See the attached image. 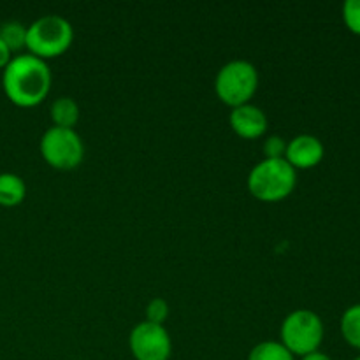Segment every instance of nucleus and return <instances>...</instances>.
<instances>
[{"label": "nucleus", "mask_w": 360, "mask_h": 360, "mask_svg": "<svg viewBox=\"0 0 360 360\" xmlns=\"http://www.w3.org/2000/svg\"><path fill=\"white\" fill-rule=\"evenodd\" d=\"M51 120L60 129H74L79 122V105L70 97H58L51 104Z\"/></svg>", "instance_id": "obj_11"}, {"label": "nucleus", "mask_w": 360, "mask_h": 360, "mask_svg": "<svg viewBox=\"0 0 360 360\" xmlns=\"http://www.w3.org/2000/svg\"><path fill=\"white\" fill-rule=\"evenodd\" d=\"M11 58H13V56H11V49L7 48L6 42L0 39V69H6V65L11 62Z\"/></svg>", "instance_id": "obj_18"}, {"label": "nucleus", "mask_w": 360, "mask_h": 360, "mask_svg": "<svg viewBox=\"0 0 360 360\" xmlns=\"http://www.w3.org/2000/svg\"><path fill=\"white\" fill-rule=\"evenodd\" d=\"M25 195H27V186L20 176L13 174V172L0 174V206H18V204L23 202Z\"/></svg>", "instance_id": "obj_10"}, {"label": "nucleus", "mask_w": 360, "mask_h": 360, "mask_svg": "<svg viewBox=\"0 0 360 360\" xmlns=\"http://www.w3.org/2000/svg\"><path fill=\"white\" fill-rule=\"evenodd\" d=\"M341 334L352 348L360 350V304H354L341 316Z\"/></svg>", "instance_id": "obj_12"}, {"label": "nucleus", "mask_w": 360, "mask_h": 360, "mask_svg": "<svg viewBox=\"0 0 360 360\" xmlns=\"http://www.w3.org/2000/svg\"><path fill=\"white\" fill-rule=\"evenodd\" d=\"M323 144L319 137L309 136V134H301L294 137L290 143H287V151H285V160L297 171V169H311L322 162Z\"/></svg>", "instance_id": "obj_8"}, {"label": "nucleus", "mask_w": 360, "mask_h": 360, "mask_svg": "<svg viewBox=\"0 0 360 360\" xmlns=\"http://www.w3.org/2000/svg\"><path fill=\"white\" fill-rule=\"evenodd\" d=\"M2 86L7 98L20 108L41 104L51 88V70L44 60L30 55L11 58L2 74Z\"/></svg>", "instance_id": "obj_1"}, {"label": "nucleus", "mask_w": 360, "mask_h": 360, "mask_svg": "<svg viewBox=\"0 0 360 360\" xmlns=\"http://www.w3.org/2000/svg\"><path fill=\"white\" fill-rule=\"evenodd\" d=\"M355 360H360V355H359V357H357V359H355Z\"/></svg>", "instance_id": "obj_20"}, {"label": "nucleus", "mask_w": 360, "mask_h": 360, "mask_svg": "<svg viewBox=\"0 0 360 360\" xmlns=\"http://www.w3.org/2000/svg\"><path fill=\"white\" fill-rule=\"evenodd\" d=\"M74 39L72 25L58 14H46L27 27V42L30 55L37 58H55L70 48Z\"/></svg>", "instance_id": "obj_3"}, {"label": "nucleus", "mask_w": 360, "mask_h": 360, "mask_svg": "<svg viewBox=\"0 0 360 360\" xmlns=\"http://www.w3.org/2000/svg\"><path fill=\"white\" fill-rule=\"evenodd\" d=\"M0 39L6 42L11 53L18 51V49L25 48V42H27V27L21 25L20 21H7V23L0 25Z\"/></svg>", "instance_id": "obj_14"}, {"label": "nucleus", "mask_w": 360, "mask_h": 360, "mask_svg": "<svg viewBox=\"0 0 360 360\" xmlns=\"http://www.w3.org/2000/svg\"><path fill=\"white\" fill-rule=\"evenodd\" d=\"M301 360H333V359H330L327 354H323V352H313V354H308L304 355V357H301Z\"/></svg>", "instance_id": "obj_19"}, {"label": "nucleus", "mask_w": 360, "mask_h": 360, "mask_svg": "<svg viewBox=\"0 0 360 360\" xmlns=\"http://www.w3.org/2000/svg\"><path fill=\"white\" fill-rule=\"evenodd\" d=\"M129 347L136 360H169L172 354V341L165 327L146 320L132 329Z\"/></svg>", "instance_id": "obj_7"}, {"label": "nucleus", "mask_w": 360, "mask_h": 360, "mask_svg": "<svg viewBox=\"0 0 360 360\" xmlns=\"http://www.w3.org/2000/svg\"><path fill=\"white\" fill-rule=\"evenodd\" d=\"M323 322L311 309H295L281 323V345L292 355H304L319 352L323 341Z\"/></svg>", "instance_id": "obj_5"}, {"label": "nucleus", "mask_w": 360, "mask_h": 360, "mask_svg": "<svg viewBox=\"0 0 360 360\" xmlns=\"http://www.w3.org/2000/svg\"><path fill=\"white\" fill-rule=\"evenodd\" d=\"M229 123L243 139H259L267 130L266 112L253 104H243L232 109Z\"/></svg>", "instance_id": "obj_9"}, {"label": "nucleus", "mask_w": 360, "mask_h": 360, "mask_svg": "<svg viewBox=\"0 0 360 360\" xmlns=\"http://www.w3.org/2000/svg\"><path fill=\"white\" fill-rule=\"evenodd\" d=\"M343 21L352 34L360 35V0H347L343 4Z\"/></svg>", "instance_id": "obj_15"}, {"label": "nucleus", "mask_w": 360, "mask_h": 360, "mask_svg": "<svg viewBox=\"0 0 360 360\" xmlns=\"http://www.w3.org/2000/svg\"><path fill=\"white\" fill-rule=\"evenodd\" d=\"M248 360H294V355L278 341H264L253 347Z\"/></svg>", "instance_id": "obj_13"}, {"label": "nucleus", "mask_w": 360, "mask_h": 360, "mask_svg": "<svg viewBox=\"0 0 360 360\" xmlns=\"http://www.w3.org/2000/svg\"><path fill=\"white\" fill-rule=\"evenodd\" d=\"M259 86V72L248 60H232L225 63L214 79V91L224 104L232 109L250 104Z\"/></svg>", "instance_id": "obj_4"}, {"label": "nucleus", "mask_w": 360, "mask_h": 360, "mask_svg": "<svg viewBox=\"0 0 360 360\" xmlns=\"http://www.w3.org/2000/svg\"><path fill=\"white\" fill-rule=\"evenodd\" d=\"M39 148L42 158L58 171H72L84 157V144L74 129L51 127L44 132Z\"/></svg>", "instance_id": "obj_6"}, {"label": "nucleus", "mask_w": 360, "mask_h": 360, "mask_svg": "<svg viewBox=\"0 0 360 360\" xmlns=\"http://www.w3.org/2000/svg\"><path fill=\"white\" fill-rule=\"evenodd\" d=\"M297 171L285 158H264L250 171L248 190L257 200L280 202L294 192Z\"/></svg>", "instance_id": "obj_2"}, {"label": "nucleus", "mask_w": 360, "mask_h": 360, "mask_svg": "<svg viewBox=\"0 0 360 360\" xmlns=\"http://www.w3.org/2000/svg\"><path fill=\"white\" fill-rule=\"evenodd\" d=\"M285 151H287V143H285L283 137L271 136L264 143L266 158H285Z\"/></svg>", "instance_id": "obj_17"}, {"label": "nucleus", "mask_w": 360, "mask_h": 360, "mask_svg": "<svg viewBox=\"0 0 360 360\" xmlns=\"http://www.w3.org/2000/svg\"><path fill=\"white\" fill-rule=\"evenodd\" d=\"M167 316H169V304L164 301V299H153V301L146 306V322L162 326V323L167 320Z\"/></svg>", "instance_id": "obj_16"}]
</instances>
